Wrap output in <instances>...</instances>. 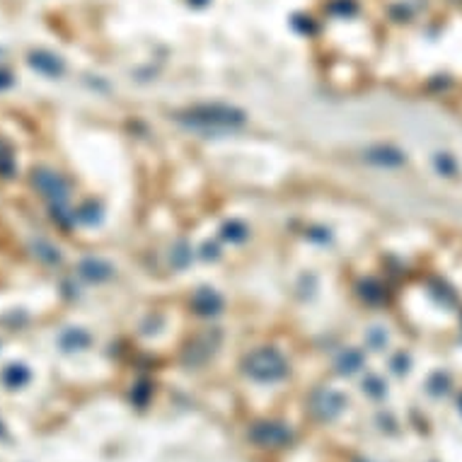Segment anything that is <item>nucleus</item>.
<instances>
[{"label": "nucleus", "mask_w": 462, "mask_h": 462, "mask_svg": "<svg viewBox=\"0 0 462 462\" xmlns=\"http://www.w3.org/2000/svg\"><path fill=\"white\" fill-rule=\"evenodd\" d=\"M182 123L191 126V129H204V131H226V129H237L247 121V117L235 107L228 104H199L191 107L186 112L177 114Z\"/></svg>", "instance_id": "nucleus-1"}, {"label": "nucleus", "mask_w": 462, "mask_h": 462, "mask_svg": "<svg viewBox=\"0 0 462 462\" xmlns=\"http://www.w3.org/2000/svg\"><path fill=\"white\" fill-rule=\"evenodd\" d=\"M32 186L47 201H51L53 206H63L68 201V194H71L68 182L58 172L47 170V167H39V170L32 172Z\"/></svg>", "instance_id": "nucleus-2"}, {"label": "nucleus", "mask_w": 462, "mask_h": 462, "mask_svg": "<svg viewBox=\"0 0 462 462\" xmlns=\"http://www.w3.org/2000/svg\"><path fill=\"white\" fill-rule=\"evenodd\" d=\"M245 365H247V373H252L254 378H262V380H273V378L283 375V370H286L283 358L273 349L252 351V354L247 356Z\"/></svg>", "instance_id": "nucleus-3"}, {"label": "nucleus", "mask_w": 462, "mask_h": 462, "mask_svg": "<svg viewBox=\"0 0 462 462\" xmlns=\"http://www.w3.org/2000/svg\"><path fill=\"white\" fill-rule=\"evenodd\" d=\"M191 308L196 315H218L223 310V298L213 288H199L191 295Z\"/></svg>", "instance_id": "nucleus-4"}, {"label": "nucleus", "mask_w": 462, "mask_h": 462, "mask_svg": "<svg viewBox=\"0 0 462 462\" xmlns=\"http://www.w3.org/2000/svg\"><path fill=\"white\" fill-rule=\"evenodd\" d=\"M29 66L34 68L36 73L49 75V77H58L63 73V61L56 56V53H49V51H32Z\"/></svg>", "instance_id": "nucleus-5"}, {"label": "nucleus", "mask_w": 462, "mask_h": 462, "mask_svg": "<svg viewBox=\"0 0 462 462\" xmlns=\"http://www.w3.org/2000/svg\"><path fill=\"white\" fill-rule=\"evenodd\" d=\"M77 273H80L85 281H93V283H99V281H107V278H112L114 269L109 267L107 262H102V259H95V257H88L82 259L80 267H77Z\"/></svg>", "instance_id": "nucleus-6"}, {"label": "nucleus", "mask_w": 462, "mask_h": 462, "mask_svg": "<svg viewBox=\"0 0 462 462\" xmlns=\"http://www.w3.org/2000/svg\"><path fill=\"white\" fill-rule=\"evenodd\" d=\"M365 160H368V162H375V165H387V167H392V165L404 162V155L395 148H373L365 153Z\"/></svg>", "instance_id": "nucleus-7"}, {"label": "nucleus", "mask_w": 462, "mask_h": 462, "mask_svg": "<svg viewBox=\"0 0 462 462\" xmlns=\"http://www.w3.org/2000/svg\"><path fill=\"white\" fill-rule=\"evenodd\" d=\"M90 344V337L88 332H82V329H68L66 334L61 337V346L66 351H73V349H85V346Z\"/></svg>", "instance_id": "nucleus-8"}, {"label": "nucleus", "mask_w": 462, "mask_h": 462, "mask_svg": "<svg viewBox=\"0 0 462 462\" xmlns=\"http://www.w3.org/2000/svg\"><path fill=\"white\" fill-rule=\"evenodd\" d=\"M15 175V155L8 141L0 138V177H12Z\"/></svg>", "instance_id": "nucleus-9"}, {"label": "nucleus", "mask_w": 462, "mask_h": 462, "mask_svg": "<svg viewBox=\"0 0 462 462\" xmlns=\"http://www.w3.org/2000/svg\"><path fill=\"white\" fill-rule=\"evenodd\" d=\"M3 380L10 387H22L29 380V370H27L25 365H8L5 373H3Z\"/></svg>", "instance_id": "nucleus-10"}, {"label": "nucleus", "mask_w": 462, "mask_h": 462, "mask_svg": "<svg viewBox=\"0 0 462 462\" xmlns=\"http://www.w3.org/2000/svg\"><path fill=\"white\" fill-rule=\"evenodd\" d=\"M34 250H36V252H34L36 257L44 259V262H47V264H58V262H61V254H58V250H56V247L49 245V242L36 240V242H34Z\"/></svg>", "instance_id": "nucleus-11"}, {"label": "nucleus", "mask_w": 462, "mask_h": 462, "mask_svg": "<svg viewBox=\"0 0 462 462\" xmlns=\"http://www.w3.org/2000/svg\"><path fill=\"white\" fill-rule=\"evenodd\" d=\"M223 235H226L228 240H232V242H240V240H245V237H247V230H245V226H242V223L232 221V223H228V226L223 228Z\"/></svg>", "instance_id": "nucleus-12"}, {"label": "nucleus", "mask_w": 462, "mask_h": 462, "mask_svg": "<svg viewBox=\"0 0 462 462\" xmlns=\"http://www.w3.org/2000/svg\"><path fill=\"white\" fill-rule=\"evenodd\" d=\"M191 259V252H189V247L184 245V242H180V245L172 250V264L175 267H184L186 262Z\"/></svg>", "instance_id": "nucleus-13"}, {"label": "nucleus", "mask_w": 462, "mask_h": 462, "mask_svg": "<svg viewBox=\"0 0 462 462\" xmlns=\"http://www.w3.org/2000/svg\"><path fill=\"white\" fill-rule=\"evenodd\" d=\"M436 167L446 175H452L455 172V162L450 160V155H436Z\"/></svg>", "instance_id": "nucleus-14"}, {"label": "nucleus", "mask_w": 462, "mask_h": 462, "mask_svg": "<svg viewBox=\"0 0 462 462\" xmlns=\"http://www.w3.org/2000/svg\"><path fill=\"white\" fill-rule=\"evenodd\" d=\"M339 365H351V370H356L361 365V354H358V351H346V354L341 356V363Z\"/></svg>", "instance_id": "nucleus-15"}, {"label": "nucleus", "mask_w": 462, "mask_h": 462, "mask_svg": "<svg viewBox=\"0 0 462 462\" xmlns=\"http://www.w3.org/2000/svg\"><path fill=\"white\" fill-rule=\"evenodd\" d=\"M10 85H12V77H10V73H8V71H0V90L10 88Z\"/></svg>", "instance_id": "nucleus-16"}, {"label": "nucleus", "mask_w": 462, "mask_h": 462, "mask_svg": "<svg viewBox=\"0 0 462 462\" xmlns=\"http://www.w3.org/2000/svg\"><path fill=\"white\" fill-rule=\"evenodd\" d=\"M194 3H199V5H201V3H206V0H194Z\"/></svg>", "instance_id": "nucleus-17"}]
</instances>
